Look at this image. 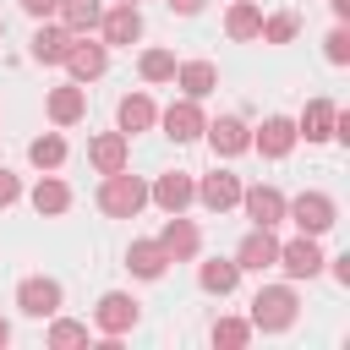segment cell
<instances>
[{
    "mask_svg": "<svg viewBox=\"0 0 350 350\" xmlns=\"http://www.w3.org/2000/svg\"><path fill=\"white\" fill-rule=\"evenodd\" d=\"M115 120H120V131L131 137V131H148V126L159 120V109H153V98H148V93H126V98H120V109H115Z\"/></svg>",
    "mask_w": 350,
    "mask_h": 350,
    "instance_id": "obj_19",
    "label": "cell"
},
{
    "mask_svg": "<svg viewBox=\"0 0 350 350\" xmlns=\"http://www.w3.org/2000/svg\"><path fill=\"white\" fill-rule=\"evenodd\" d=\"M33 208H38V213H66V208H71V191H66V180L44 175V180L33 186Z\"/></svg>",
    "mask_w": 350,
    "mask_h": 350,
    "instance_id": "obj_27",
    "label": "cell"
},
{
    "mask_svg": "<svg viewBox=\"0 0 350 350\" xmlns=\"http://www.w3.org/2000/svg\"><path fill=\"white\" fill-rule=\"evenodd\" d=\"M290 323H295V290H290V284H262V290L252 295V328L284 334Z\"/></svg>",
    "mask_w": 350,
    "mask_h": 350,
    "instance_id": "obj_1",
    "label": "cell"
},
{
    "mask_svg": "<svg viewBox=\"0 0 350 350\" xmlns=\"http://www.w3.org/2000/svg\"><path fill=\"white\" fill-rule=\"evenodd\" d=\"M257 27H262V11H257L252 0H235L230 16H224V33H230V38H257Z\"/></svg>",
    "mask_w": 350,
    "mask_h": 350,
    "instance_id": "obj_26",
    "label": "cell"
},
{
    "mask_svg": "<svg viewBox=\"0 0 350 350\" xmlns=\"http://www.w3.org/2000/svg\"><path fill=\"white\" fill-rule=\"evenodd\" d=\"M55 11H60V22H66V33H88V27H98V16H104L98 0H60Z\"/></svg>",
    "mask_w": 350,
    "mask_h": 350,
    "instance_id": "obj_24",
    "label": "cell"
},
{
    "mask_svg": "<svg viewBox=\"0 0 350 350\" xmlns=\"http://www.w3.org/2000/svg\"><path fill=\"white\" fill-rule=\"evenodd\" d=\"M126 268H131L137 279H159V273L170 268V257H164V246H159V241H131V252H126Z\"/></svg>",
    "mask_w": 350,
    "mask_h": 350,
    "instance_id": "obj_20",
    "label": "cell"
},
{
    "mask_svg": "<svg viewBox=\"0 0 350 350\" xmlns=\"http://www.w3.org/2000/svg\"><path fill=\"white\" fill-rule=\"evenodd\" d=\"M27 159H33L38 170H60V164H66V142H60V137H38V142L27 148Z\"/></svg>",
    "mask_w": 350,
    "mask_h": 350,
    "instance_id": "obj_29",
    "label": "cell"
},
{
    "mask_svg": "<svg viewBox=\"0 0 350 350\" xmlns=\"http://www.w3.org/2000/svg\"><path fill=\"white\" fill-rule=\"evenodd\" d=\"M202 131H208L213 153H224V159H235V153H246V148H252V131H246L235 115H224V120H213V126H202Z\"/></svg>",
    "mask_w": 350,
    "mask_h": 350,
    "instance_id": "obj_14",
    "label": "cell"
},
{
    "mask_svg": "<svg viewBox=\"0 0 350 350\" xmlns=\"http://www.w3.org/2000/svg\"><path fill=\"white\" fill-rule=\"evenodd\" d=\"M98 27H104V44H126V49H131V44L142 38V16H137V5H126V0H120L115 11H104Z\"/></svg>",
    "mask_w": 350,
    "mask_h": 350,
    "instance_id": "obj_9",
    "label": "cell"
},
{
    "mask_svg": "<svg viewBox=\"0 0 350 350\" xmlns=\"http://www.w3.org/2000/svg\"><path fill=\"white\" fill-rule=\"evenodd\" d=\"M241 202H246V213H252V224H268V230H273V224L284 219V197H279L273 186H252V191L241 186Z\"/></svg>",
    "mask_w": 350,
    "mask_h": 350,
    "instance_id": "obj_16",
    "label": "cell"
},
{
    "mask_svg": "<svg viewBox=\"0 0 350 350\" xmlns=\"http://www.w3.org/2000/svg\"><path fill=\"white\" fill-rule=\"evenodd\" d=\"M16 306L27 317H55L60 312V284L55 279H22L16 284Z\"/></svg>",
    "mask_w": 350,
    "mask_h": 350,
    "instance_id": "obj_5",
    "label": "cell"
},
{
    "mask_svg": "<svg viewBox=\"0 0 350 350\" xmlns=\"http://www.w3.org/2000/svg\"><path fill=\"white\" fill-rule=\"evenodd\" d=\"M82 109H88L82 88H55V93H49V120H55V126H77Z\"/></svg>",
    "mask_w": 350,
    "mask_h": 350,
    "instance_id": "obj_22",
    "label": "cell"
},
{
    "mask_svg": "<svg viewBox=\"0 0 350 350\" xmlns=\"http://www.w3.org/2000/svg\"><path fill=\"white\" fill-rule=\"evenodd\" d=\"M175 77H180L186 98H202V93H213V88H219V71H213L208 60H186V66H180Z\"/></svg>",
    "mask_w": 350,
    "mask_h": 350,
    "instance_id": "obj_25",
    "label": "cell"
},
{
    "mask_svg": "<svg viewBox=\"0 0 350 350\" xmlns=\"http://www.w3.org/2000/svg\"><path fill=\"white\" fill-rule=\"evenodd\" d=\"M66 49H71V33H66V27H38V33H33V60L60 66V60H66Z\"/></svg>",
    "mask_w": 350,
    "mask_h": 350,
    "instance_id": "obj_21",
    "label": "cell"
},
{
    "mask_svg": "<svg viewBox=\"0 0 350 350\" xmlns=\"http://www.w3.org/2000/svg\"><path fill=\"white\" fill-rule=\"evenodd\" d=\"M0 33H5V22H0Z\"/></svg>",
    "mask_w": 350,
    "mask_h": 350,
    "instance_id": "obj_40",
    "label": "cell"
},
{
    "mask_svg": "<svg viewBox=\"0 0 350 350\" xmlns=\"http://www.w3.org/2000/svg\"><path fill=\"white\" fill-rule=\"evenodd\" d=\"M197 197H202L213 213H224V208H235V202H241V180H235L230 170H213V175H202V180H197Z\"/></svg>",
    "mask_w": 350,
    "mask_h": 350,
    "instance_id": "obj_12",
    "label": "cell"
},
{
    "mask_svg": "<svg viewBox=\"0 0 350 350\" xmlns=\"http://www.w3.org/2000/svg\"><path fill=\"white\" fill-rule=\"evenodd\" d=\"M252 148H257L262 159H284V153L295 148V120H284V115H268V120H262V131L252 137Z\"/></svg>",
    "mask_w": 350,
    "mask_h": 350,
    "instance_id": "obj_11",
    "label": "cell"
},
{
    "mask_svg": "<svg viewBox=\"0 0 350 350\" xmlns=\"http://www.w3.org/2000/svg\"><path fill=\"white\" fill-rule=\"evenodd\" d=\"M60 66H71V77H77V82H93V77H104L109 49H104V44H88V38H82V44L71 38V49H66V60H60Z\"/></svg>",
    "mask_w": 350,
    "mask_h": 350,
    "instance_id": "obj_10",
    "label": "cell"
},
{
    "mask_svg": "<svg viewBox=\"0 0 350 350\" xmlns=\"http://www.w3.org/2000/svg\"><path fill=\"white\" fill-rule=\"evenodd\" d=\"M49 345H88V323H66V317H60V323L49 328Z\"/></svg>",
    "mask_w": 350,
    "mask_h": 350,
    "instance_id": "obj_32",
    "label": "cell"
},
{
    "mask_svg": "<svg viewBox=\"0 0 350 350\" xmlns=\"http://www.w3.org/2000/svg\"><path fill=\"white\" fill-rule=\"evenodd\" d=\"M126 5H137V0H126Z\"/></svg>",
    "mask_w": 350,
    "mask_h": 350,
    "instance_id": "obj_39",
    "label": "cell"
},
{
    "mask_svg": "<svg viewBox=\"0 0 350 350\" xmlns=\"http://www.w3.org/2000/svg\"><path fill=\"white\" fill-rule=\"evenodd\" d=\"M334 11H339V16H350V0H334Z\"/></svg>",
    "mask_w": 350,
    "mask_h": 350,
    "instance_id": "obj_38",
    "label": "cell"
},
{
    "mask_svg": "<svg viewBox=\"0 0 350 350\" xmlns=\"http://www.w3.org/2000/svg\"><path fill=\"white\" fill-rule=\"evenodd\" d=\"M279 262V241H273V230L268 224H257L246 241H241V252H235V268H252V273H262V268H273Z\"/></svg>",
    "mask_w": 350,
    "mask_h": 350,
    "instance_id": "obj_4",
    "label": "cell"
},
{
    "mask_svg": "<svg viewBox=\"0 0 350 350\" xmlns=\"http://www.w3.org/2000/svg\"><path fill=\"white\" fill-rule=\"evenodd\" d=\"M148 197H153L164 213H180V208L197 197V180H191V175H180V170H170V175H159V180L148 186Z\"/></svg>",
    "mask_w": 350,
    "mask_h": 350,
    "instance_id": "obj_6",
    "label": "cell"
},
{
    "mask_svg": "<svg viewBox=\"0 0 350 350\" xmlns=\"http://www.w3.org/2000/svg\"><path fill=\"white\" fill-rule=\"evenodd\" d=\"M328 60H334V66H345V60H350V33H345V27H334V33H328Z\"/></svg>",
    "mask_w": 350,
    "mask_h": 350,
    "instance_id": "obj_33",
    "label": "cell"
},
{
    "mask_svg": "<svg viewBox=\"0 0 350 350\" xmlns=\"http://www.w3.org/2000/svg\"><path fill=\"white\" fill-rule=\"evenodd\" d=\"M159 246H164V257H170V262H191L202 241H197V230H191V224H186L180 213H170V224H164V235H159Z\"/></svg>",
    "mask_w": 350,
    "mask_h": 350,
    "instance_id": "obj_13",
    "label": "cell"
},
{
    "mask_svg": "<svg viewBox=\"0 0 350 350\" xmlns=\"http://www.w3.org/2000/svg\"><path fill=\"white\" fill-rule=\"evenodd\" d=\"M334 120H339V109H334L328 98H312L306 115H301V126H295V137H306V142H328V137H334Z\"/></svg>",
    "mask_w": 350,
    "mask_h": 350,
    "instance_id": "obj_18",
    "label": "cell"
},
{
    "mask_svg": "<svg viewBox=\"0 0 350 350\" xmlns=\"http://www.w3.org/2000/svg\"><path fill=\"white\" fill-rule=\"evenodd\" d=\"M5 345H11V323L0 317V350H5Z\"/></svg>",
    "mask_w": 350,
    "mask_h": 350,
    "instance_id": "obj_37",
    "label": "cell"
},
{
    "mask_svg": "<svg viewBox=\"0 0 350 350\" xmlns=\"http://www.w3.org/2000/svg\"><path fill=\"white\" fill-rule=\"evenodd\" d=\"M142 202H148V186H142L137 175H126V170L104 175V186H98V208H104L109 219H137Z\"/></svg>",
    "mask_w": 350,
    "mask_h": 350,
    "instance_id": "obj_2",
    "label": "cell"
},
{
    "mask_svg": "<svg viewBox=\"0 0 350 350\" xmlns=\"http://www.w3.org/2000/svg\"><path fill=\"white\" fill-rule=\"evenodd\" d=\"M170 11H180V16H197V11H202V0H170Z\"/></svg>",
    "mask_w": 350,
    "mask_h": 350,
    "instance_id": "obj_36",
    "label": "cell"
},
{
    "mask_svg": "<svg viewBox=\"0 0 350 350\" xmlns=\"http://www.w3.org/2000/svg\"><path fill=\"white\" fill-rule=\"evenodd\" d=\"M164 131H170L175 142H191V137H202V109H197V98H180V104H170V109H164Z\"/></svg>",
    "mask_w": 350,
    "mask_h": 350,
    "instance_id": "obj_17",
    "label": "cell"
},
{
    "mask_svg": "<svg viewBox=\"0 0 350 350\" xmlns=\"http://www.w3.org/2000/svg\"><path fill=\"white\" fill-rule=\"evenodd\" d=\"M16 197H22V180H16L11 170H0V208H5V202H16Z\"/></svg>",
    "mask_w": 350,
    "mask_h": 350,
    "instance_id": "obj_34",
    "label": "cell"
},
{
    "mask_svg": "<svg viewBox=\"0 0 350 350\" xmlns=\"http://www.w3.org/2000/svg\"><path fill=\"white\" fill-rule=\"evenodd\" d=\"M93 323L115 339V334H126V328H137V301L131 295H120V290H109L104 301H98V312H93Z\"/></svg>",
    "mask_w": 350,
    "mask_h": 350,
    "instance_id": "obj_8",
    "label": "cell"
},
{
    "mask_svg": "<svg viewBox=\"0 0 350 350\" xmlns=\"http://www.w3.org/2000/svg\"><path fill=\"white\" fill-rule=\"evenodd\" d=\"M279 268H284L290 279H312V273H323V252H317V241L301 235V241L279 246Z\"/></svg>",
    "mask_w": 350,
    "mask_h": 350,
    "instance_id": "obj_7",
    "label": "cell"
},
{
    "mask_svg": "<svg viewBox=\"0 0 350 350\" xmlns=\"http://www.w3.org/2000/svg\"><path fill=\"white\" fill-rule=\"evenodd\" d=\"M235 279H241V268H235V262H224V257H213V262H202V268H197V284H202L208 295H230V290H235Z\"/></svg>",
    "mask_w": 350,
    "mask_h": 350,
    "instance_id": "obj_23",
    "label": "cell"
},
{
    "mask_svg": "<svg viewBox=\"0 0 350 350\" xmlns=\"http://www.w3.org/2000/svg\"><path fill=\"white\" fill-rule=\"evenodd\" d=\"M252 339V323H241V317H219L213 323V345H230V350H241Z\"/></svg>",
    "mask_w": 350,
    "mask_h": 350,
    "instance_id": "obj_30",
    "label": "cell"
},
{
    "mask_svg": "<svg viewBox=\"0 0 350 350\" xmlns=\"http://www.w3.org/2000/svg\"><path fill=\"white\" fill-rule=\"evenodd\" d=\"M284 213L301 224V235H323V230H334V219H339V208H334L328 191H301L295 202H284Z\"/></svg>",
    "mask_w": 350,
    "mask_h": 350,
    "instance_id": "obj_3",
    "label": "cell"
},
{
    "mask_svg": "<svg viewBox=\"0 0 350 350\" xmlns=\"http://www.w3.org/2000/svg\"><path fill=\"white\" fill-rule=\"evenodd\" d=\"M55 5H60V0H22V11H27V16H38V22H44V16H55Z\"/></svg>",
    "mask_w": 350,
    "mask_h": 350,
    "instance_id": "obj_35",
    "label": "cell"
},
{
    "mask_svg": "<svg viewBox=\"0 0 350 350\" xmlns=\"http://www.w3.org/2000/svg\"><path fill=\"white\" fill-rule=\"evenodd\" d=\"M295 27H301V22H295L290 11H279V16H268V22L257 27V38H268V44H290V38H295Z\"/></svg>",
    "mask_w": 350,
    "mask_h": 350,
    "instance_id": "obj_31",
    "label": "cell"
},
{
    "mask_svg": "<svg viewBox=\"0 0 350 350\" xmlns=\"http://www.w3.org/2000/svg\"><path fill=\"white\" fill-rule=\"evenodd\" d=\"M137 66H142V82H170L175 77V55L170 49H148Z\"/></svg>",
    "mask_w": 350,
    "mask_h": 350,
    "instance_id": "obj_28",
    "label": "cell"
},
{
    "mask_svg": "<svg viewBox=\"0 0 350 350\" xmlns=\"http://www.w3.org/2000/svg\"><path fill=\"white\" fill-rule=\"evenodd\" d=\"M88 159H93L98 175L126 170V131H104V137H93V142H88Z\"/></svg>",
    "mask_w": 350,
    "mask_h": 350,
    "instance_id": "obj_15",
    "label": "cell"
}]
</instances>
